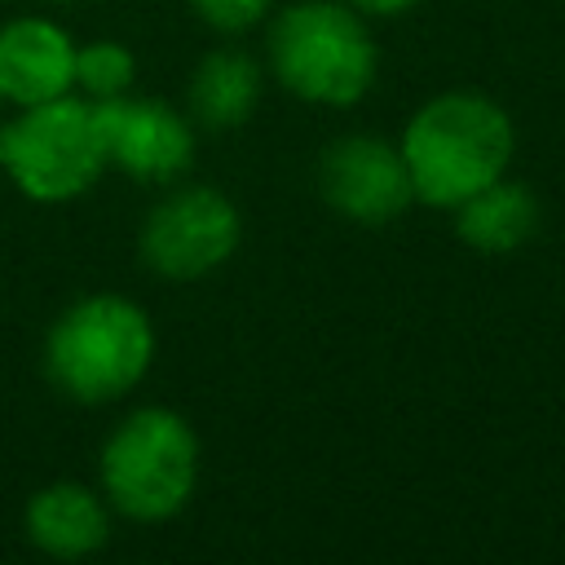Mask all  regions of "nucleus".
Instances as JSON below:
<instances>
[{
  "label": "nucleus",
  "mask_w": 565,
  "mask_h": 565,
  "mask_svg": "<svg viewBox=\"0 0 565 565\" xmlns=\"http://www.w3.org/2000/svg\"><path fill=\"white\" fill-rule=\"evenodd\" d=\"M265 71L305 106L349 110L375 88L380 49L344 0H291L265 22Z\"/></svg>",
  "instance_id": "nucleus-3"
},
{
  "label": "nucleus",
  "mask_w": 565,
  "mask_h": 565,
  "mask_svg": "<svg viewBox=\"0 0 565 565\" xmlns=\"http://www.w3.org/2000/svg\"><path fill=\"white\" fill-rule=\"evenodd\" d=\"M0 106H4V102H0Z\"/></svg>",
  "instance_id": "nucleus-17"
},
{
  "label": "nucleus",
  "mask_w": 565,
  "mask_h": 565,
  "mask_svg": "<svg viewBox=\"0 0 565 565\" xmlns=\"http://www.w3.org/2000/svg\"><path fill=\"white\" fill-rule=\"evenodd\" d=\"M44 4H79V0H44Z\"/></svg>",
  "instance_id": "nucleus-16"
},
{
  "label": "nucleus",
  "mask_w": 565,
  "mask_h": 565,
  "mask_svg": "<svg viewBox=\"0 0 565 565\" xmlns=\"http://www.w3.org/2000/svg\"><path fill=\"white\" fill-rule=\"evenodd\" d=\"M207 31L234 40V35H247L256 26L269 22L274 13V0H181Z\"/></svg>",
  "instance_id": "nucleus-14"
},
{
  "label": "nucleus",
  "mask_w": 565,
  "mask_h": 565,
  "mask_svg": "<svg viewBox=\"0 0 565 565\" xmlns=\"http://www.w3.org/2000/svg\"><path fill=\"white\" fill-rule=\"evenodd\" d=\"M243 243L238 203L203 181H172L146 207L137 230L141 265L163 282H199L216 274Z\"/></svg>",
  "instance_id": "nucleus-6"
},
{
  "label": "nucleus",
  "mask_w": 565,
  "mask_h": 565,
  "mask_svg": "<svg viewBox=\"0 0 565 565\" xmlns=\"http://www.w3.org/2000/svg\"><path fill=\"white\" fill-rule=\"evenodd\" d=\"M137 84V57L124 40H88L75 44V93L88 102H106L119 93H132Z\"/></svg>",
  "instance_id": "nucleus-13"
},
{
  "label": "nucleus",
  "mask_w": 565,
  "mask_h": 565,
  "mask_svg": "<svg viewBox=\"0 0 565 565\" xmlns=\"http://www.w3.org/2000/svg\"><path fill=\"white\" fill-rule=\"evenodd\" d=\"M318 194L322 203L366 230L393 225L411 212L415 190L402 163L397 141L380 132H344L318 154Z\"/></svg>",
  "instance_id": "nucleus-8"
},
{
  "label": "nucleus",
  "mask_w": 565,
  "mask_h": 565,
  "mask_svg": "<svg viewBox=\"0 0 565 565\" xmlns=\"http://www.w3.org/2000/svg\"><path fill=\"white\" fill-rule=\"evenodd\" d=\"M353 13H362L366 22H380V18H402V13H411L419 0H344Z\"/></svg>",
  "instance_id": "nucleus-15"
},
{
  "label": "nucleus",
  "mask_w": 565,
  "mask_h": 565,
  "mask_svg": "<svg viewBox=\"0 0 565 565\" xmlns=\"http://www.w3.org/2000/svg\"><path fill=\"white\" fill-rule=\"evenodd\" d=\"M450 216H455L459 243L472 247L477 256H512L539 234L543 207L530 185L499 177V181L481 185L472 199H463Z\"/></svg>",
  "instance_id": "nucleus-12"
},
{
  "label": "nucleus",
  "mask_w": 565,
  "mask_h": 565,
  "mask_svg": "<svg viewBox=\"0 0 565 565\" xmlns=\"http://www.w3.org/2000/svg\"><path fill=\"white\" fill-rule=\"evenodd\" d=\"M203 441L177 406H132L97 450V490L132 525H163L194 499Z\"/></svg>",
  "instance_id": "nucleus-4"
},
{
  "label": "nucleus",
  "mask_w": 565,
  "mask_h": 565,
  "mask_svg": "<svg viewBox=\"0 0 565 565\" xmlns=\"http://www.w3.org/2000/svg\"><path fill=\"white\" fill-rule=\"evenodd\" d=\"M93 110L106 168H119L141 185H172L194 168L199 124L185 115V106L146 93H119L93 102Z\"/></svg>",
  "instance_id": "nucleus-7"
},
{
  "label": "nucleus",
  "mask_w": 565,
  "mask_h": 565,
  "mask_svg": "<svg viewBox=\"0 0 565 565\" xmlns=\"http://www.w3.org/2000/svg\"><path fill=\"white\" fill-rule=\"evenodd\" d=\"M415 203L455 212L481 185L512 172L516 124L508 106L477 88L433 93L411 110L397 137Z\"/></svg>",
  "instance_id": "nucleus-1"
},
{
  "label": "nucleus",
  "mask_w": 565,
  "mask_h": 565,
  "mask_svg": "<svg viewBox=\"0 0 565 565\" xmlns=\"http://www.w3.org/2000/svg\"><path fill=\"white\" fill-rule=\"evenodd\" d=\"M115 530V512L106 503V494L88 481H49L40 490H31L26 508H22V534L40 556L53 561H84L93 552H102L110 543Z\"/></svg>",
  "instance_id": "nucleus-10"
},
{
  "label": "nucleus",
  "mask_w": 565,
  "mask_h": 565,
  "mask_svg": "<svg viewBox=\"0 0 565 565\" xmlns=\"http://www.w3.org/2000/svg\"><path fill=\"white\" fill-rule=\"evenodd\" d=\"M260 93H265V62L238 44H221V49L203 53L199 66L190 71L185 115L212 132L243 128L256 115Z\"/></svg>",
  "instance_id": "nucleus-11"
},
{
  "label": "nucleus",
  "mask_w": 565,
  "mask_h": 565,
  "mask_svg": "<svg viewBox=\"0 0 565 565\" xmlns=\"http://www.w3.org/2000/svg\"><path fill=\"white\" fill-rule=\"evenodd\" d=\"M154 353L159 331L141 300L124 291H88L49 322L40 371L66 402L110 406L150 375Z\"/></svg>",
  "instance_id": "nucleus-2"
},
{
  "label": "nucleus",
  "mask_w": 565,
  "mask_h": 565,
  "mask_svg": "<svg viewBox=\"0 0 565 565\" xmlns=\"http://www.w3.org/2000/svg\"><path fill=\"white\" fill-rule=\"evenodd\" d=\"M0 172L31 203H71L88 194L106 172L93 102L66 93L13 106L0 119Z\"/></svg>",
  "instance_id": "nucleus-5"
},
{
  "label": "nucleus",
  "mask_w": 565,
  "mask_h": 565,
  "mask_svg": "<svg viewBox=\"0 0 565 565\" xmlns=\"http://www.w3.org/2000/svg\"><path fill=\"white\" fill-rule=\"evenodd\" d=\"M75 93V40L49 13L0 22V102L35 106Z\"/></svg>",
  "instance_id": "nucleus-9"
}]
</instances>
